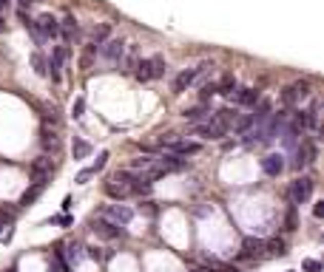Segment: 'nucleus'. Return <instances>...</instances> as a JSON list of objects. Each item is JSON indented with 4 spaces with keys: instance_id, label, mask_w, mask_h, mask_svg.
I'll return each instance as SVG.
<instances>
[{
    "instance_id": "obj_7",
    "label": "nucleus",
    "mask_w": 324,
    "mask_h": 272,
    "mask_svg": "<svg viewBox=\"0 0 324 272\" xmlns=\"http://www.w3.org/2000/svg\"><path fill=\"white\" fill-rule=\"evenodd\" d=\"M100 46H103V49H100V54H103L105 60H111V62L123 60V51H125V40H123V37H111V40L100 43Z\"/></svg>"
},
{
    "instance_id": "obj_14",
    "label": "nucleus",
    "mask_w": 324,
    "mask_h": 272,
    "mask_svg": "<svg viewBox=\"0 0 324 272\" xmlns=\"http://www.w3.org/2000/svg\"><path fill=\"white\" fill-rule=\"evenodd\" d=\"M43 190H46V181H34V187H31V190H26V193H23L20 204H23V207H31L37 199H40V193H43Z\"/></svg>"
},
{
    "instance_id": "obj_25",
    "label": "nucleus",
    "mask_w": 324,
    "mask_h": 272,
    "mask_svg": "<svg viewBox=\"0 0 324 272\" xmlns=\"http://www.w3.org/2000/svg\"><path fill=\"white\" fill-rule=\"evenodd\" d=\"M216 116H219V119L225 122V125H231V122L236 119L239 114H236V111H233V108H222V111H219V114H216Z\"/></svg>"
},
{
    "instance_id": "obj_19",
    "label": "nucleus",
    "mask_w": 324,
    "mask_h": 272,
    "mask_svg": "<svg viewBox=\"0 0 324 272\" xmlns=\"http://www.w3.org/2000/svg\"><path fill=\"white\" fill-rule=\"evenodd\" d=\"M242 247H245V255H259L264 249V241H262V238H245Z\"/></svg>"
},
{
    "instance_id": "obj_18",
    "label": "nucleus",
    "mask_w": 324,
    "mask_h": 272,
    "mask_svg": "<svg viewBox=\"0 0 324 272\" xmlns=\"http://www.w3.org/2000/svg\"><path fill=\"white\" fill-rule=\"evenodd\" d=\"M270 108H273V105H270V99H262V102L256 105V108H253V122H264L270 116Z\"/></svg>"
},
{
    "instance_id": "obj_5",
    "label": "nucleus",
    "mask_w": 324,
    "mask_h": 272,
    "mask_svg": "<svg viewBox=\"0 0 324 272\" xmlns=\"http://www.w3.org/2000/svg\"><path fill=\"white\" fill-rule=\"evenodd\" d=\"M304 97H310V82H307V79H299V82H293V85L284 88L281 102H284V105H296V102H301Z\"/></svg>"
},
{
    "instance_id": "obj_16",
    "label": "nucleus",
    "mask_w": 324,
    "mask_h": 272,
    "mask_svg": "<svg viewBox=\"0 0 324 272\" xmlns=\"http://www.w3.org/2000/svg\"><path fill=\"white\" fill-rule=\"evenodd\" d=\"M111 37V23H100L91 29V43L94 46H100V43H105Z\"/></svg>"
},
{
    "instance_id": "obj_17",
    "label": "nucleus",
    "mask_w": 324,
    "mask_h": 272,
    "mask_svg": "<svg viewBox=\"0 0 324 272\" xmlns=\"http://www.w3.org/2000/svg\"><path fill=\"white\" fill-rule=\"evenodd\" d=\"M182 116H185L188 122H202L205 116H211V111H208V108H202V105H196V108H185V111H182Z\"/></svg>"
},
{
    "instance_id": "obj_24",
    "label": "nucleus",
    "mask_w": 324,
    "mask_h": 272,
    "mask_svg": "<svg viewBox=\"0 0 324 272\" xmlns=\"http://www.w3.org/2000/svg\"><path fill=\"white\" fill-rule=\"evenodd\" d=\"M268 247H270V253H273V255H284V253H288L281 238H273V241H268Z\"/></svg>"
},
{
    "instance_id": "obj_13",
    "label": "nucleus",
    "mask_w": 324,
    "mask_h": 272,
    "mask_svg": "<svg viewBox=\"0 0 324 272\" xmlns=\"http://www.w3.org/2000/svg\"><path fill=\"white\" fill-rule=\"evenodd\" d=\"M148 66H151V79H159V77H165V57L162 54H154L148 57Z\"/></svg>"
},
{
    "instance_id": "obj_33",
    "label": "nucleus",
    "mask_w": 324,
    "mask_h": 272,
    "mask_svg": "<svg viewBox=\"0 0 324 272\" xmlns=\"http://www.w3.org/2000/svg\"><path fill=\"white\" fill-rule=\"evenodd\" d=\"M321 213H324V201H316V207H313V216L321 218Z\"/></svg>"
},
{
    "instance_id": "obj_3",
    "label": "nucleus",
    "mask_w": 324,
    "mask_h": 272,
    "mask_svg": "<svg viewBox=\"0 0 324 272\" xmlns=\"http://www.w3.org/2000/svg\"><path fill=\"white\" fill-rule=\"evenodd\" d=\"M225 133H227V125L219 119V116H214V119L208 116V122L196 125V136H202V139H222Z\"/></svg>"
},
{
    "instance_id": "obj_8",
    "label": "nucleus",
    "mask_w": 324,
    "mask_h": 272,
    "mask_svg": "<svg viewBox=\"0 0 324 272\" xmlns=\"http://www.w3.org/2000/svg\"><path fill=\"white\" fill-rule=\"evenodd\" d=\"M34 26H37V31L43 34V40L60 34V23H57V17H51V14H40V17L34 20Z\"/></svg>"
},
{
    "instance_id": "obj_30",
    "label": "nucleus",
    "mask_w": 324,
    "mask_h": 272,
    "mask_svg": "<svg viewBox=\"0 0 324 272\" xmlns=\"http://www.w3.org/2000/svg\"><path fill=\"white\" fill-rule=\"evenodd\" d=\"M105 159H108V153H100V156H97V162H94V164H91V170H94V173H97V170H103Z\"/></svg>"
},
{
    "instance_id": "obj_15",
    "label": "nucleus",
    "mask_w": 324,
    "mask_h": 272,
    "mask_svg": "<svg viewBox=\"0 0 324 272\" xmlns=\"http://www.w3.org/2000/svg\"><path fill=\"white\" fill-rule=\"evenodd\" d=\"M256 99H259L256 88H239L236 91V102L239 105H256Z\"/></svg>"
},
{
    "instance_id": "obj_4",
    "label": "nucleus",
    "mask_w": 324,
    "mask_h": 272,
    "mask_svg": "<svg viewBox=\"0 0 324 272\" xmlns=\"http://www.w3.org/2000/svg\"><path fill=\"white\" fill-rule=\"evenodd\" d=\"M103 218L111 224H117V227H125V224H131V218H134V210L125 204H111L103 210Z\"/></svg>"
},
{
    "instance_id": "obj_12",
    "label": "nucleus",
    "mask_w": 324,
    "mask_h": 272,
    "mask_svg": "<svg viewBox=\"0 0 324 272\" xmlns=\"http://www.w3.org/2000/svg\"><path fill=\"white\" fill-rule=\"evenodd\" d=\"M49 173H51V159L40 156L34 164H31V176H34V181H46L49 179Z\"/></svg>"
},
{
    "instance_id": "obj_27",
    "label": "nucleus",
    "mask_w": 324,
    "mask_h": 272,
    "mask_svg": "<svg viewBox=\"0 0 324 272\" xmlns=\"http://www.w3.org/2000/svg\"><path fill=\"white\" fill-rule=\"evenodd\" d=\"M301 266H304V272H321V264H318V261H304V264H301Z\"/></svg>"
},
{
    "instance_id": "obj_1",
    "label": "nucleus",
    "mask_w": 324,
    "mask_h": 272,
    "mask_svg": "<svg viewBox=\"0 0 324 272\" xmlns=\"http://www.w3.org/2000/svg\"><path fill=\"white\" fill-rule=\"evenodd\" d=\"M313 187H316V181L310 179V176H299V179H293L290 181V190H288V196H290V204H304L307 199L313 196Z\"/></svg>"
},
{
    "instance_id": "obj_36",
    "label": "nucleus",
    "mask_w": 324,
    "mask_h": 272,
    "mask_svg": "<svg viewBox=\"0 0 324 272\" xmlns=\"http://www.w3.org/2000/svg\"><path fill=\"white\" fill-rule=\"evenodd\" d=\"M3 227H6V221H3V218H0V233H3Z\"/></svg>"
},
{
    "instance_id": "obj_11",
    "label": "nucleus",
    "mask_w": 324,
    "mask_h": 272,
    "mask_svg": "<svg viewBox=\"0 0 324 272\" xmlns=\"http://www.w3.org/2000/svg\"><path fill=\"white\" fill-rule=\"evenodd\" d=\"M262 170H264V176H270V179H276V176L284 170V162H281V156L279 153H268V156L262 159Z\"/></svg>"
},
{
    "instance_id": "obj_6",
    "label": "nucleus",
    "mask_w": 324,
    "mask_h": 272,
    "mask_svg": "<svg viewBox=\"0 0 324 272\" xmlns=\"http://www.w3.org/2000/svg\"><path fill=\"white\" fill-rule=\"evenodd\" d=\"M199 142H188V139H171L168 145H162V151L165 153H174V156H194V153H199Z\"/></svg>"
},
{
    "instance_id": "obj_35",
    "label": "nucleus",
    "mask_w": 324,
    "mask_h": 272,
    "mask_svg": "<svg viewBox=\"0 0 324 272\" xmlns=\"http://www.w3.org/2000/svg\"><path fill=\"white\" fill-rule=\"evenodd\" d=\"M17 3H20V6H23V9H26V6H29V3H31V0H17Z\"/></svg>"
},
{
    "instance_id": "obj_20",
    "label": "nucleus",
    "mask_w": 324,
    "mask_h": 272,
    "mask_svg": "<svg viewBox=\"0 0 324 272\" xmlns=\"http://www.w3.org/2000/svg\"><path fill=\"white\" fill-rule=\"evenodd\" d=\"M71 151H74V159H86L88 153H91V145H88L86 139H74Z\"/></svg>"
},
{
    "instance_id": "obj_31",
    "label": "nucleus",
    "mask_w": 324,
    "mask_h": 272,
    "mask_svg": "<svg viewBox=\"0 0 324 272\" xmlns=\"http://www.w3.org/2000/svg\"><path fill=\"white\" fill-rule=\"evenodd\" d=\"M284 224H288V227H284L288 233H290V230H296V213H293V210L288 213V221H284Z\"/></svg>"
},
{
    "instance_id": "obj_23",
    "label": "nucleus",
    "mask_w": 324,
    "mask_h": 272,
    "mask_svg": "<svg viewBox=\"0 0 324 272\" xmlns=\"http://www.w3.org/2000/svg\"><path fill=\"white\" fill-rule=\"evenodd\" d=\"M43 148L46 151H57V148H60V139H57V133H49V131H43Z\"/></svg>"
},
{
    "instance_id": "obj_22",
    "label": "nucleus",
    "mask_w": 324,
    "mask_h": 272,
    "mask_svg": "<svg viewBox=\"0 0 324 272\" xmlns=\"http://www.w3.org/2000/svg\"><path fill=\"white\" fill-rule=\"evenodd\" d=\"M233 88H236V79H233V77H225L219 85H216V94H233Z\"/></svg>"
},
{
    "instance_id": "obj_37",
    "label": "nucleus",
    "mask_w": 324,
    "mask_h": 272,
    "mask_svg": "<svg viewBox=\"0 0 324 272\" xmlns=\"http://www.w3.org/2000/svg\"><path fill=\"white\" fill-rule=\"evenodd\" d=\"M194 272H211V269H194Z\"/></svg>"
},
{
    "instance_id": "obj_2",
    "label": "nucleus",
    "mask_w": 324,
    "mask_h": 272,
    "mask_svg": "<svg viewBox=\"0 0 324 272\" xmlns=\"http://www.w3.org/2000/svg\"><path fill=\"white\" fill-rule=\"evenodd\" d=\"M208 68H214V62H202V66H196V68H188V71L177 74V77H174V94H182V91H188V85L194 82L199 74L208 71Z\"/></svg>"
},
{
    "instance_id": "obj_21",
    "label": "nucleus",
    "mask_w": 324,
    "mask_h": 272,
    "mask_svg": "<svg viewBox=\"0 0 324 272\" xmlns=\"http://www.w3.org/2000/svg\"><path fill=\"white\" fill-rule=\"evenodd\" d=\"M31 62H34V71L40 74V77H46V74H49V62H46V57L40 54V51H34V54H31Z\"/></svg>"
},
{
    "instance_id": "obj_29",
    "label": "nucleus",
    "mask_w": 324,
    "mask_h": 272,
    "mask_svg": "<svg viewBox=\"0 0 324 272\" xmlns=\"http://www.w3.org/2000/svg\"><path fill=\"white\" fill-rule=\"evenodd\" d=\"M83 111H86V102H83V99H77V102H74V108H71L74 119H80V116H83Z\"/></svg>"
},
{
    "instance_id": "obj_10",
    "label": "nucleus",
    "mask_w": 324,
    "mask_h": 272,
    "mask_svg": "<svg viewBox=\"0 0 324 272\" xmlns=\"http://www.w3.org/2000/svg\"><path fill=\"white\" fill-rule=\"evenodd\" d=\"M91 230L97 233V236H103V238H117V236H123V227H117V224L105 221V218H94V221H91Z\"/></svg>"
},
{
    "instance_id": "obj_38",
    "label": "nucleus",
    "mask_w": 324,
    "mask_h": 272,
    "mask_svg": "<svg viewBox=\"0 0 324 272\" xmlns=\"http://www.w3.org/2000/svg\"><path fill=\"white\" fill-rule=\"evenodd\" d=\"M290 272H293V269H290Z\"/></svg>"
},
{
    "instance_id": "obj_26",
    "label": "nucleus",
    "mask_w": 324,
    "mask_h": 272,
    "mask_svg": "<svg viewBox=\"0 0 324 272\" xmlns=\"http://www.w3.org/2000/svg\"><path fill=\"white\" fill-rule=\"evenodd\" d=\"M63 31H66V37L77 34V20H74V17H66V20H63Z\"/></svg>"
},
{
    "instance_id": "obj_9",
    "label": "nucleus",
    "mask_w": 324,
    "mask_h": 272,
    "mask_svg": "<svg viewBox=\"0 0 324 272\" xmlns=\"http://www.w3.org/2000/svg\"><path fill=\"white\" fill-rule=\"evenodd\" d=\"M310 162H316V145H313V142H301V145L296 148L293 168H296V170H301L304 164H310Z\"/></svg>"
},
{
    "instance_id": "obj_28",
    "label": "nucleus",
    "mask_w": 324,
    "mask_h": 272,
    "mask_svg": "<svg viewBox=\"0 0 324 272\" xmlns=\"http://www.w3.org/2000/svg\"><path fill=\"white\" fill-rule=\"evenodd\" d=\"M91 176H94V170H91V168H88V170H80V173H77V184H86V181L91 179Z\"/></svg>"
},
{
    "instance_id": "obj_34",
    "label": "nucleus",
    "mask_w": 324,
    "mask_h": 272,
    "mask_svg": "<svg viewBox=\"0 0 324 272\" xmlns=\"http://www.w3.org/2000/svg\"><path fill=\"white\" fill-rule=\"evenodd\" d=\"M6 6H9V0H0V12H3Z\"/></svg>"
},
{
    "instance_id": "obj_32",
    "label": "nucleus",
    "mask_w": 324,
    "mask_h": 272,
    "mask_svg": "<svg viewBox=\"0 0 324 272\" xmlns=\"http://www.w3.org/2000/svg\"><path fill=\"white\" fill-rule=\"evenodd\" d=\"M68 258H71V261H80V258H83L80 247H74V244H71V247H68Z\"/></svg>"
}]
</instances>
